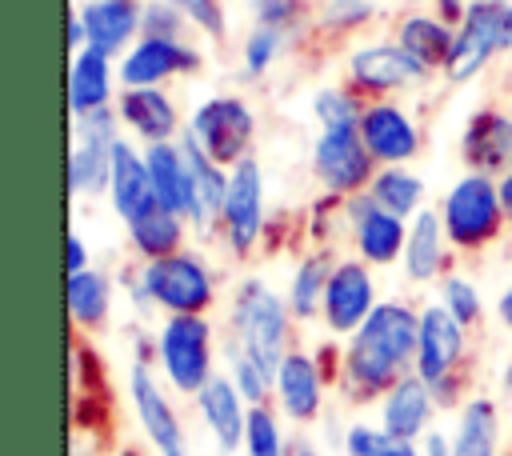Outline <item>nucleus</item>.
<instances>
[{"instance_id":"f257e3e1","label":"nucleus","mask_w":512,"mask_h":456,"mask_svg":"<svg viewBox=\"0 0 512 456\" xmlns=\"http://www.w3.org/2000/svg\"><path fill=\"white\" fill-rule=\"evenodd\" d=\"M420 308L408 300H380L372 316L340 348V396L348 404H380L384 392L416 368Z\"/></svg>"},{"instance_id":"f03ea898","label":"nucleus","mask_w":512,"mask_h":456,"mask_svg":"<svg viewBox=\"0 0 512 456\" xmlns=\"http://www.w3.org/2000/svg\"><path fill=\"white\" fill-rule=\"evenodd\" d=\"M124 292H132L136 312L164 316H208L220 296V276L196 248H180L160 260H140L120 272Z\"/></svg>"},{"instance_id":"7ed1b4c3","label":"nucleus","mask_w":512,"mask_h":456,"mask_svg":"<svg viewBox=\"0 0 512 456\" xmlns=\"http://www.w3.org/2000/svg\"><path fill=\"white\" fill-rule=\"evenodd\" d=\"M292 332L296 320L288 312L284 292H276L264 276H240L228 296V344L276 372V364L296 348Z\"/></svg>"},{"instance_id":"20e7f679","label":"nucleus","mask_w":512,"mask_h":456,"mask_svg":"<svg viewBox=\"0 0 512 456\" xmlns=\"http://www.w3.org/2000/svg\"><path fill=\"white\" fill-rule=\"evenodd\" d=\"M436 208H440L448 244L460 256H476V252L492 248L500 240V232L508 228L500 180L488 172H464L460 180H452Z\"/></svg>"},{"instance_id":"39448f33","label":"nucleus","mask_w":512,"mask_h":456,"mask_svg":"<svg viewBox=\"0 0 512 456\" xmlns=\"http://www.w3.org/2000/svg\"><path fill=\"white\" fill-rule=\"evenodd\" d=\"M156 372L180 392L196 396L216 376V328L208 316H164L156 324Z\"/></svg>"},{"instance_id":"423d86ee","label":"nucleus","mask_w":512,"mask_h":456,"mask_svg":"<svg viewBox=\"0 0 512 456\" xmlns=\"http://www.w3.org/2000/svg\"><path fill=\"white\" fill-rule=\"evenodd\" d=\"M468 332L444 304H424L420 308V344H416V376L436 392L440 408L464 404V368H468Z\"/></svg>"},{"instance_id":"0eeeda50","label":"nucleus","mask_w":512,"mask_h":456,"mask_svg":"<svg viewBox=\"0 0 512 456\" xmlns=\"http://www.w3.org/2000/svg\"><path fill=\"white\" fill-rule=\"evenodd\" d=\"M184 136L196 140L216 164L236 168L240 160L256 156L260 120H256V108H252L244 96H236V92H216V96H204V100L188 112Z\"/></svg>"},{"instance_id":"6e6552de","label":"nucleus","mask_w":512,"mask_h":456,"mask_svg":"<svg viewBox=\"0 0 512 456\" xmlns=\"http://www.w3.org/2000/svg\"><path fill=\"white\" fill-rule=\"evenodd\" d=\"M268 236V196H264V164L256 156L240 160L228 172V200L216 228L220 248L232 260H252Z\"/></svg>"},{"instance_id":"1a4fd4ad","label":"nucleus","mask_w":512,"mask_h":456,"mask_svg":"<svg viewBox=\"0 0 512 456\" xmlns=\"http://www.w3.org/2000/svg\"><path fill=\"white\" fill-rule=\"evenodd\" d=\"M344 72L348 84L364 96V100H392L396 92H412L420 88L432 72L408 56L396 40H368V44H352L344 56Z\"/></svg>"},{"instance_id":"9d476101","label":"nucleus","mask_w":512,"mask_h":456,"mask_svg":"<svg viewBox=\"0 0 512 456\" xmlns=\"http://www.w3.org/2000/svg\"><path fill=\"white\" fill-rule=\"evenodd\" d=\"M308 168H312L320 192H328V196L368 192L372 176L380 172V164L372 160V152L364 148L356 128H316Z\"/></svg>"},{"instance_id":"9b49d317","label":"nucleus","mask_w":512,"mask_h":456,"mask_svg":"<svg viewBox=\"0 0 512 456\" xmlns=\"http://www.w3.org/2000/svg\"><path fill=\"white\" fill-rule=\"evenodd\" d=\"M504 12H508V0H468L464 20L456 24L452 56L440 72L452 88L484 76L488 64L504 52Z\"/></svg>"},{"instance_id":"f8f14e48","label":"nucleus","mask_w":512,"mask_h":456,"mask_svg":"<svg viewBox=\"0 0 512 456\" xmlns=\"http://www.w3.org/2000/svg\"><path fill=\"white\" fill-rule=\"evenodd\" d=\"M128 400H132V412H136V420H140L156 456H192L184 424L176 416V404H172L168 388L160 384V376L152 372L148 360L128 364Z\"/></svg>"},{"instance_id":"ddd939ff","label":"nucleus","mask_w":512,"mask_h":456,"mask_svg":"<svg viewBox=\"0 0 512 456\" xmlns=\"http://www.w3.org/2000/svg\"><path fill=\"white\" fill-rule=\"evenodd\" d=\"M344 220H348V244L368 268H392L404 260L408 220L384 212L368 192L344 196Z\"/></svg>"},{"instance_id":"4468645a","label":"nucleus","mask_w":512,"mask_h":456,"mask_svg":"<svg viewBox=\"0 0 512 456\" xmlns=\"http://www.w3.org/2000/svg\"><path fill=\"white\" fill-rule=\"evenodd\" d=\"M204 68V48L192 40H152L140 36L120 60V88H164L168 80L196 76Z\"/></svg>"},{"instance_id":"2eb2a0df","label":"nucleus","mask_w":512,"mask_h":456,"mask_svg":"<svg viewBox=\"0 0 512 456\" xmlns=\"http://www.w3.org/2000/svg\"><path fill=\"white\" fill-rule=\"evenodd\" d=\"M376 304H380V296H376V276H372V268H368L360 256L336 260L332 280H328V292H324L320 324H324L332 336H352V332L372 316Z\"/></svg>"},{"instance_id":"dca6fc26","label":"nucleus","mask_w":512,"mask_h":456,"mask_svg":"<svg viewBox=\"0 0 512 456\" xmlns=\"http://www.w3.org/2000/svg\"><path fill=\"white\" fill-rule=\"evenodd\" d=\"M360 140L364 148L372 152V160L380 168H392V164H412L424 148V132L420 124L412 120V112L396 100H368L364 116H360Z\"/></svg>"},{"instance_id":"f3484780","label":"nucleus","mask_w":512,"mask_h":456,"mask_svg":"<svg viewBox=\"0 0 512 456\" xmlns=\"http://www.w3.org/2000/svg\"><path fill=\"white\" fill-rule=\"evenodd\" d=\"M324 388H328V372L320 364V356L292 348L280 364H276V384H272V400L280 408V416H288L292 424H316L324 412Z\"/></svg>"},{"instance_id":"a211bd4d","label":"nucleus","mask_w":512,"mask_h":456,"mask_svg":"<svg viewBox=\"0 0 512 456\" xmlns=\"http://www.w3.org/2000/svg\"><path fill=\"white\" fill-rule=\"evenodd\" d=\"M460 160L468 172H488L500 180L512 168V108H476L460 132Z\"/></svg>"},{"instance_id":"6ab92c4d","label":"nucleus","mask_w":512,"mask_h":456,"mask_svg":"<svg viewBox=\"0 0 512 456\" xmlns=\"http://www.w3.org/2000/svg\"><path fill=\"white\" fill-rule=\"evenodd\" d=\"M116 116L124 136L140 140V148L148 144H164V140H180L184 136V120L176 100L164 88H120L116 96Z\"/></svg>"},{"instance_id":"aec40b11","label":"nucleus","mask_w":512,"mask_h":456,"mask_svg":"<svg viewBox=\"0 0 512 456\" xmlns=\"http://www.w3.org/2000/svg\"><path fill=\"white\" fill-rule=\"evenodd\" d=\"M108 204L116 212V220L128 228L132 220L148 216L152 208H160L152 176H148V160L144 148H136L128 136L112 148V180H108Z\"/></svg>"},{"instance_id":"412c9836","label":"nucleus","mask_w":512,"mask_h":456,"mask_svg":"<svg viewBox=\"0 0 512 456\" xmlns=\"http://www.w3.org/2000/svg\"><path fill=\"white\" fill-rule=\"evenodd\" d=\"M452 244L440 220V208H420L408 220V244H404V280L408 284H440L452 268Z\"/></svg>"},{"instance_id":"4be33fe9","label":"nucleus","mask_w":512,"mask_h":456,"mask_svg":"<svg viewBox=\"0 0 512 456\" xmlns=\"http://www.w3.org/2000/svg\"><path fill=\"white\" fill-rule=\"evenodd\" d=\"M88 48L120 60L136 40H140V20H144V0H84L76 8Z\"/></svg>"},{"instance_id":"5701e85b","label":"nucleus","mask_w":512,"mask_h":456,"mask_svg":"<svg viewBox=\"0 0 512 456\" xmlns=\"http://www.w3.org/2000/svg\"><path fill=\"white\" fill-rule=\"evenodd\" d=\"M192 400H196V412H200L204 428L212 432L220 456L240 452V448H244V424H248V408H252V404L240 396V388L232 384V376H228V372H224V376L216 372Z\"/></svg>"},{"instance_id":"b1692460","label":"nucleus","mask_w":512,"mask_h":456,"mask_svg":"<svg viewBox=\"0 0 512 456\" xmlns=\"http://www.w3.org/2000/svg\"><path fill=\"white\" fill-rule=\"evenodd\" d=\"M436 408H440L436 392L416 372H408L404 380H396L384 392V400H380V428L388 436H396V440H412L416 444V440L428 436Z\"/></svg>"},{"instance_id":"393cba45","label":"nucleus","mask_w":512,"mask_h":456,"mask_svg":"<svg viewBox=\"0 0 512 456\" xmlns=\"http://www.w3.org/2000/svg\"><path fill=\"white\" fill-rule=\"evenodd\" d=\"M144 160H148V176H152L156 200L168 212H176V216H184L192 224L196 220V180H192V164H188L184 144L180 140L148 144Z\"/></svg>"},{"instance_id":"a878e982","label":"nucleus","mask_w":512,"mask_h":456,"mask_svg":"<svg viewBox=\"0 0 512 456\" xmlns=\"http://www.w3.org/2000/svg\"><path fill=\"white\" fill-rule=\"evenodd\" d=\"M120 72L116 60L84 48L76 56H68V116H84V112H100L112 108L120 96Z\"/></svg>"},{"instance_id":"bb28decb","label":"nucleus","mask_w":512,"mask_h":456,"mask_svg":"<svg viewBox=\"0 0 512 456\" xmlns=\"http://www.w3.org/2000/svg\"><path fill=\"white\" fill-rule=\"evenodd\" d=\"M332 268H336V252L332 248H308V252L296 256V264L288 272V284H284V300H288V312H292L296 324L320 320Z\"/></svg>"},{"instance_id":"cd10ccee","label":"nucleus","mask_w":512,"mask_h":456,"mask_svg":"<svg viewBox=\"0 0 512 456\" xmlns=\"http://www.w3.org/2000/svg\"><path fill=\"white\" fill-rule=\"evenodd\" d=\"M392 40H396L408 56H416L428 72H444L448 56H452V44H456V28H452L448 20H440V16H432V12L412 8V12H404V16L396 20Z\"/></svg>"},{"instance_id":"c85d7f7f","label":"nucleus","mask_w":512,"mask_h":456,"mask_svg":"<svg viewBox=\"0 0 512 456\" xmlns=\"http://www.w3.org/2000/svg\"><path fill=\"white\" fill-rule=\"evenodd\" d=\"M452 456H500V408L492 396H468L456 412L452 436H448Z\"/></svg>"},{"instance_id":"c756f323","label":"nucleus","mask_w":512,"mask_h":456,"mask_svg":"<svg viewBox=\"0 0 512 456\" xmlns=\"http://www.w3.org/2000/svg\"><path fill=\"white\" fill-rule=\"evenodd\" d=\"M64 300L80 332H104L112 316V276L96 264L76 276H64Z\"/></svg>"},{"instance_id":"7c9ffc66","label":"nucleus","mask_w":512,"mask_h":456,"mask_svg":"<svg viewBox=\"0 0 512 456\" xmlns=\"http://www.w3.org/2000/svg\"><path fill=\"white\" fill-rule=\"evenodd\" d=\"M124 232H128V248L136 252V260H160V256H172V252L188 248L192 224L160 204V208H152L148 216L132 220Z\"/></svg>"},{"instance_id":"2f4dec72","label":"nucleus","mask_w":512,"mask_h":456,"mask_svg":"<svg viewBox=\"0 0 512 456\" xmlns=\"http://www.w3.org/2000/svg\"><path fill=\"white\" fill-rule=\"evenodd\" d=\"M368 196H372L384 212H392V216H400V220H412L420 208H428V184H424V176L412 172L408 164L380 168V172L372 176V184H368Z\"/></svg>"},{"instance_id":"473e14b6","label":"nucleus","mask_w":512,"mask_h":456,"mask_svg":"<svg viewBox=\"0 0 512 456\" xmlns=\"http://www.w3.org/2000/svg\"><path fill=\"white\" fill-rule=\"evenodd\" d=\"M64 180H68L72 200H96V196H108V180H112V148L72 140V144H68Z\"/></svg>"},{"instance_id":"72a5a7b5","label":"nucleus","mask_w":512,"mask_h":456,"mask_svg":"<svg viewBox=\"0 0 512 456\" xmlns=\"http://www.w3.org/2000/svg\"><path fill=\"white\" fill-rule=\"evenodd\" d=\"M284 56H292L288 36H280L276 28H264V24H248V32L240 40V72L248 80H264Z\"/></svg>"},{"instance_id":"f704fd0d","label":"nucleus","mask_w":512,"mask_h":456,"mask_svg":"<svg viewBox=\"0 0 512 456\" xmlns=\"http://www.w3.org/2000/svg\"><path fill=\"white\" fill-rule=\"evenodd\" d=\"M368 100L352 84H324L312 92V120L316 128H360Z\"/></svg>"},{"instance_id":"c9c22d12","label":"nucleus","mask_w":512,"mask_h":456,"mask_svg":"<svg viewBox=\"0 0 512 456\" xmlns=\"http://www.w3.org/2000/svg\"><path fill=\"white\" fill-rule=\"evenodd\" d=\"M376 20V0H324L316 8L312 32L324 40H348L352 32L368 28Z\"/></svg>"},{"instance_id":"e433bc0d","label":"nucleus","mask_w":512,"mask_h":456,"mask_svg":"<svg viewBox=\"0 0 512 456\" xmlns=\"http://www.w3.org/2000/svg\"><path fill=\"white\" fill-rule=\"evenodd\" d=\"M248 12H252V24H264V28H276L280 36H288L292 48L304 44V36L312 32V20H316V16H308L304 0H248Z\"/></svg>"},{"instance_id":"4c0bfd02","label":"nucleus","mask_w":512,"mask_h":456,"mask_svg":"<svg viewBox=\"0 0 512 456\" xmlns=\"http://www.w3.org/2000/svg\"><path fill=\"white\" fill-rule=\"evenodd\" d=\"M292 440L280 428V416L272 404H252L248 424H244V456H288Z\"/></svg>"},{"instance_id":"58836bf2","label":"nucleus","mask_w":512,"mask_h":456,"mask_svg":"<svg viewBox=\"0 0 512 456\" xmlns=\"http://www.w3.org/2000/svg\"><path fill=\"white\" fill-rule=\"evenodd\" d=\"M224 360H228L232 384L240 388V396H244L248 404H268V400H272V384H276V372H272V368H264L256 356L240 352V348L228 344V340H224Z\"/></svg>"},{"instance_id":"ea45409f","label":"nucleus","mask_w":512,"mask_h":456,"mask_svg":"<svg viewBox=\"0 0 512 456\" xmlns=\"http://www.w3.org/2000/svg\"><path fill=\"white\" fill-rule=\"evenodd\" d=\"M436 304H444L464 328H476L484 320V296H480V288L468 272H448L436 284Z\"/></svg>"},{"instance_id":"a19ab883","label":"nucleus","mask_w":512,"mask_h":456,"mask_svg":"<svg viewBox=\"0 0 512 456\" xmlns=\"http://www.w3.org/2000/svg\"><path fill=\"white\" fill-rule=\"evenodd\" d=\"M184 12V20L192 24V32H200L212 48H224L228 40V8L224 0H168Z\"/></svg>"},{"instance_id":"79ce46f5","label":"nucleus","mask_w":512,"mask_h":456,"mask_svg":"<svg viewBox=\"0 0 512 456\" xmlns=\"http://www.w3.org/2000/svg\"><path fill=\"white\" fill-rule=\"evenodd\" d=\"M192 24L184 20V12L168 0H144V20H140V36L152 40H188Z\"/></svg>"},{"instance_id":"37998d69","label":"nucleus","mask_w":512,"mask_h":456,"mask_svg":"<svg viewBox=\"0 0 512 456\" xmlns=\"http://www.w3.org/2000/svg\"><path fill=\"white\" fill-rule=\"evenodd\" d=\"M380 432H384L380 424H364V420L348 424L344 428V456H372L380 444Z\"/></svg>"},{"instance_id":"c03bdc74","label":"nucleus","mask_w":512,"mask_h":456,"mask_svg":"<svg viewBox=\"0 0 512 456\" xmlns=\"http://www.w3.org/2000/svg\"><path fill=\"white\" fill-rule=\"evenodd\" d=\"M84 268H92V252H88V240L72 228V232L64 236V276H76V272H84Z\"/></svg>"},{"instance_id":"a18cd8bd","label":"nucleus","mask_w":512,"mask_h":456,"mask_svg":"<svg viewBox=\"0 0 512 456\" xmlns=\"http://www.w3.org/2000/svg\"><path fill=\"white\" fill-rule=\"evenodd\" d=\"M412 8H420V12H432V16H440V20H448L452 28L464 20V12H468V0H408Z\"/></svg>"},{"instance_id":"49530a36","label":"nucleus","mask_w":512,"mask_h":456,"mask_svg":"<svg viewBox=\"0 0 512 456\" xmlns=\"http://www.w3.org/2000/svg\"><path fill=\"white\" fill-rule=\"evenodd\" d=\"M372 456H424V448H416L412 440H396V436L380 432V444H376Z\"/></svg>"},{"instance_id":"de8ad7c7","label":"nucleus","mask_w":512,"mask_h":456,"mask_svg":"<svg viewBox=\"0 0 512 456\" xmlns=\"http://www.w3.org/2000/svg\"><path fill=\"white\" fill-rule=\"evenodd\" d=\"M496 316H500L504 328H512V280L504 284V292H500V300H496Z\"/></svg>"},{"instance_id":"09e8293b","label":"nucleus","mask_w":512,"mask_h":456,"mask_svg":"<svg viewBox=\"0 0 512 456\" xmlns=\"http://www.w3.org/2000/svg\"><path fill=\"white\" fill-rule=\"evenodd\" d=\"M424 456H452V452H448V436L428 432V436H424Z\"/></svg>"},{"instance_id":"8fccbe9b","label":"nucleus","mask_w":512,"mask_h":456,"mask_svg":"<svg viewBox=\"0 0 512 456\" xmlns=\"http://www.w3.org/2000/svg\"><path fill=\"white\" fill-rule=\"evenodd\" d=\"M500 200H504V216H508V224H512V168L500 176Z\"/></svg>"},{"instance_id":"3c124183","label":"nucleus","mask_w":512,"mask_h":456,"mask_svg":"<svg viewBox=\"0 0 512 456\" xmlns=\"http://www.w3.org/2000/svg\"><path fill=\"white\" fill-rule=\"evenodd\" d=\"M288 456H324L312 440H292V448H288Z\"/></svg>"},{"instance_id":"603ef678","label":"nucleus","mask_w":512,"mask_h":456,"mask_svg":"<svg viewBox=\"0 0 512 456\" xmlns=\"http://www.w3.org/2000/svg\"><path fill=\"white\" fill-rule=\"evenodd\" d=\"M504 52L512 56V0H508V12H504Z\"/></svg>"},{"instance_id":"864d4df0","label":"nucleus","mask_w":512,"mask_h":456,"mask_svg":"<svg viewBox=\"0 0 512 456\" xmlns=\"http://www.w3.org/2000/svg\"><path fill=\"white\" fill-rule=\"evenodd\" d=\"M500 388H504V396H512V360L504 364V384Z\"/></svg>"},{"instance_id":"5fc2aeb1","label":"nucleus","mask_w":512,"mask_h":456,"mask_svg":"<svg viewBox=\"0 0 512 456\" xmlns=\"http://www.w3.org/2000/svg\"><path fill=\"white\" fill-rule=\"evenodd\" d=\"M508 84H512V68H508Z\"/></svg>"},{"instance_id":"6e6d98bb","label":"nucleus","mask_w":512,"mask_h":456,"mask_svg":"<svg viewBox=\"0 0 512 456\" xmlns=\"http://www.w3.org/2000/svg\"><path fill=\"white\" fill-rule=\"evenodd\" d=\"M508 108H512V104H508Z\"/></svg>"}]
</instances>
